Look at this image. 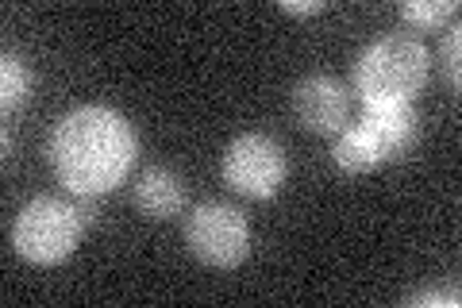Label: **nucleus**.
Here are the masks:
<instances>
[{
    "label": "nucleus",
    "mask_w": 462,
    "mask_h": 308,
    "mask_svg": "<svg viewBox=\"0 0 462 308\" xmlns=\"http://www.w3.org/2000/svg\"><path fill=\"white\" fill-rule=\"evenodd\" d=\"M139 154L135 127L108 105H78L54 124L47 158L74 197H105L127 178Z\"/></svg>",
    "instance_id": "obj_1"
},
{
    "label": "nucleus",
    "mask_w": 462,
    "mask_h": 308,
    "mask_svg": "<svg viewBox=\"0 0 462 308\" xmlns=\"http://www.w3.org/2000/svg\"><path fill=\"white\" fill-rule=\"evenodd\" d=\"M428 81V47L416 35H382L355 58V89L363 105L412 100Z\"/></svg>",
    "instance_id": "obj_2"
},
{
    "label": "nucleus",
    "mask_w": 462,
    "mask_h": 308,
    "mask_svg": "<svg viewBox=\"0 0 462 308\" xmlns=\"http://www.w3.org/2000/svg\"><path fill=\"white\" fill-rule=\"evenodd\" d=\"M81 231L85 219L78 212V201L42 193L20 209L16 224H12V247L35 266H54V262H66L74 255Z\"/></svg>",
    "instance_id": "obj_3"
},
{
    "label": "nucleus",
    "mask_w": 462,
    "mask_h": 308,
    "mask_svg": "<svg viewBox=\"0 0 462 308\" xmlns=\"http://www.w3.org/2000/svg\"><path fill=\"white\" fill-rule=\"evenodd\" d=\"M185 243H189L193 258H200L205 266L231 270L251 251V224L236 204L205 201L185 219Z\"/></svg>",
    "instance_id": "obj_4"
},
{
    "label": "nucleus",
    "mask_w": 462,
    "mask_h": 308,
    "mask_svg": "<svg viewBox=\"0 0 462 308\" xmlns=\"http://www.w3.org/2000/svg\"><path fill=\"white\" fill-rule=\"evenodd\" d=\"M289 173L285 151L273 135H263V131H247V135L231 139L224 151V178L227 185L243 197L266 201L282 189Z\"/></svg>",
    "instance_id": "obj_5"
},
{
    "label": "nucleus",
    "mask_w": 462,
    "mask_h": 308,
    "mask_svg": "<svg viewBox=\"0 0 462 308\" xmlns=\"http://www.w3.org/2000/svg\"><path fill=\"white\" fill-rule=\"evenodd\" d=\"M293 116L312 135H339L351 120V89L331 73H309L293 89Z\"/></svg>",
    "instance_id": "obj_6"
},
{
    "label": "nucleus",
    "mask_w": 462,
    "mask_h": 308,
    "mask_svg": "<svg viewBox=\"0 0 462 308\" xmlns=\"http://www.w3.org/2000/svg\"><path fill=\"white\" fill-rule=\"evenodd\" d=\"M363 124L374 139H378L385 163H397L420 143V112H416L412 100H397V105H363Z\"/></svg>",
    "instance_id": "obj_7"
},
{
    "label": "nucleus",
    "mask_w": 462,
    "mask_h": 308,
    "mask_svg": "<svg viewBox=\"0 0 462 308\" xmlns=\"http://www.w3.org/2000/svg\"><path fill=\"white\" fill-rule=\"evenodd\" d=\"M135 209L151 219H170L185 209V182L170 166H147L135 185Z\"/></svg>",
    "instance_id": "obj_8"
},
{
    "label": "nucleus",
    "mask_w": 462,
    "mask_h": 308,
    "mask_svg": "<svg viewBox=\"0 0 462 308\" xmlns=\"http://www.w3.org/2000/svg\"><path fill=\"white\" fill-rule=\"evenodd\" d=\"M331 158H336V166H339L343 173H370V170L385 166V154H382L378 139H374L363 124L339 131L336 146H331Z\"/></svg>",
    "instance_id": "obj_9"
},
{
    "label": "nucleus",
    "mask_w": 462,
    "mask_h": 308,
    "mask_svg": "<svg viewBox=\"0 0 462 308\" xmlns=\"http://www.w3.org/2000/svg\"><path fill=\"white\" fill-rule=\"evenodd\" d=\"M27 89H32V78H27L23 62L16 54H5L0 58V105L12 112L27 97Z\"/></svg>",
    "instance_id": "obj_10"
},
{
    "label": "nucleus",
    "mask_w": 462,
    "mask_h": 308,
    "mask_svg": "<svg viewBox=\"0 0 462 308\" xmlns=\"http://www.w3.org/2000/svg\"><path fill=\"white\" fill-rule=\"evenodd\" d=\"M458 12V0H404L401 16L416 27H439Z\"/></svg>",
    "instance_id": "obj_11"
},
{
    "label": "nucleus",
    "mask_w": 462,
    "mask_h": 308,
    "mask_svg": "<svg viewBox=\"0 0 462 308\" xmlns=\"http://www.w3.org/2000/svg\"><path fill=\"white\" fill-rule=\"evenodd\" d=\"M458 51H462V27H447V35L439 42V58H443V78L451 81V89L462 85V70H458Z\"/></svg>",
    "instance_id": "obj_12"
},
{
    "label": "nucleus",
    "mask_w": 462,
    "mask_h": 308,
    "mask_svg": "<svg viewBox=\"0 0 462 308\" xmlns=\"http://www.w3.org/2000/svg\"><path fill=\"white\" fill-rule=\"evenodd\" d=\"M409 304H447V308H455L458 304V293H447V289H431V293H412Z\"/></svg>",
    "instance_id": "obj_13"
},
{
    "label": "nucleus",
    "mask_w": 462,
    "mask_h": 308,
    "mask_svg": "<svg viewBox=\"0 0 462 308\" xmlns=\"http://www.w3.org/2000/svg\"><path fill=\"white\" fill-rule=\"evenodd\" d=\"M282 8L293 16H316V12H324V0H282Z\"/></svg>",
    "instance_id": "obj_14"
}]
</instances>
